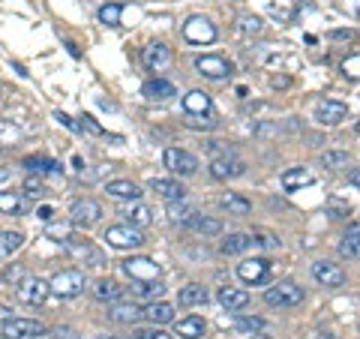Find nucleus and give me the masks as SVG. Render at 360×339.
Masks as SVG:
<instances>
[{
	"mask_svg": "<svg viewBox=\"0 0 360 339\" xmlns=\"http://www.w3.org/2000/svg\"><path fill=\"white\" fill-rule=\"evenodd\" d=\"M100 219H102V204L93 201V198H78V201L69 208V222L78 228H90Z\"/></svg>",
	"mask_w": 360,
	"mask_h": 339,
	"instance_id": "8",
	"label": "nucleus"
},
{
	"mask_svg": "<svg viewBox=\"0 0 360 339\" xmlns=\"http://www.w3.org/2000/svg\"><path fill=\"white\" fill-rule=\"evenodd\" d=\"M348 118V105L339 102V99H318L315 105V120L322 123V127H337Z\"/></svg>",
	"mask_w": 360,
	"mask_h": 339,
	"instance_id": "14",
	"label": "nucleus"
},
{
	"mask_svg": "<svg viewBox=\"0 0 360 339\" xmlns=\"http://www.w3.org/2000/svg\"><path fill=\"white\" fill-rule=\"evenodd\" d=\"M207 151L214 153V156H228V153H234V147L228 144V142H210V144H207Z\"/></svg>",
	"mask_w": 360,
	"mask_h": 339,
	"instance_id": "52",
	"label": "nucleus"
},
{
	"mask_svg": "<svg viewBox=\"0 0 360 339\" xmlns=\"http://www.w3.org/2000/svg\"><path fill=\"white\" fill-rule=\"evenodd\" d=\"M109 318L114 325H135V321L144 318V309H138L135 303H114L109 309Z\"/></svg>",
	"mask_w": 360,
	"mask_h": 339,
	"instance_id": "21",
	"label": "nucleus"
},
{
	"mask_svg": "<svg viewBox=\"0 0 360 339\" xmlns=\"http://www.w3.org/2000/svg\"><path fill=\"white\" fill-rule=\"evenodd\" d=\"M219 303H223L228 312H240V309L249 307V294L243 292V288L225 285V288H219Z\"/></svg>",
	"mask_w": 360,
	"mask_h": 339,
	"instance_id": "19",
	"label": "nucleus"
},
{
	"mask_svg": "<svg viewBox=\"0 0 360 339\" xmlns=\"http://www.w3.org/2000/svg\"><path fill=\"white\" fill-rule=\"evenodd\" d=\"M36 217L43 219V222H52V217H54V208H48V204H43V208L36 210Z\"/></svg>",
	"mask_w": 360,
	"mask_h": 339,
	"instance_id": "55",
	"label": "nucleus"
},
{
	"mask_svg": "<svg viewBox=\"0 0 360 339\" xmlns=\"http://www.w3.org/2000/svg\"><path fill=\"white\" fill-rule=\"evenodd\" d=\"M186 228H192L195 234H204V237H216V234H223V222H219V219H210V217H195Z\"/></svg>",
	"mask_w": 360,
	"mask_h": 339,
	"instance_id": "36",
	"label": "nucleus"
},
{
	"mask_svg": "<svg viewBox=\"0 0 360 339\" xmlns=\"http://www.w3.org/2000/svg\"><path fill=\"white\" fill-rule=\"evenodd\" d=\"M120 15H124V6H120V3H105L102 10H100V21L109 24V28H117Z\"/></svg>",
	"mask_w": 360,
	"mask_h": 339,
	"instance_id": "41",
	"label": "nucleus"
},
{
	"mask_svg": "<svg viewBox=\"0 0 360 339\" xmlns=\"http://www.w3.org/2000/svg\"><path fill=\"white\" fill-rule=\"evenodd\" d=\"M219 208L234 213V217H247V213L252 210V201L249 198H243L240 193H223L219 195Z\"/></svg>",
	"mask_w": 360,
	"mask_h": 339,
	"instance_id": "25",
	"label": "nucleus"
},
{
	"mask_svg": "<svg viewBox=\"0 0 360 339\" xmlns=\"http://www.w3.org/2000/svg\"><path fill=\"white\" fill-rule=\"evenodd\" d=\"M342 76L357 81L360 78V54H348L346 61H342Z\"/></svg>",
	"mask_w": 360,
	"mask_h": 339,
	"instance_id": "48",
	"label": "nucleus"
},
{
	"mask_svg": "<svg viewBox=\"0 0 360 339\" xmlns=\"http://www.w3.org/2000/svg\"><path fill=\"white\" fill-rule=\"evenodd\" d=\"M339 255H342V259H348V261H360V222L348 226V231L342 234Z\"/></svg>",
	"mask_w": 360,
	"mask_h": 339,
	"instance_id": "18",
	"label": "nucleus"
},
{
	"mask_svg": "<svg viewBox=\"0 0 360 339\" xmlns=\"http://www.w3.org/2000/svg\"><path fill=\"white\" fill-rule=\"evenodd\" d=\"M309 274H313V279L318 285H324V288H339V285H346V270L339 267V264H333V261H313V267H309Z\"/></svg>",
	"mask_w": 360,
	"mask_h": 339,
	"instance_id": "11",
	"label": "nucleus"
},
{
	"mask_svg": "<svg viewBox=\"0 0 360 339\" xmlns=\"http://www.w3.org/2000/svg\"><path fill=\"white\" fill-rule=\"evenodd\" d=\"M105 193L111 198H124V201H138V198H142V189H138V184H133V180H109V184H105Z\"/></svg>",
	"mask_w": 360,
	"mask_h": 339,
	"instance_id": "22",
	"label": "nucleus"
},
{
	"mask_svg": "<svg viewBox=\"0 0 360 339\" xmlns=\"http://www.w3.org/2000/svg\"><path fill=\"white\" fill-rule=\"evenodd\" d=\"M0 279H3V283H10V285L15 288L19 283H24V279H27V267H24V264H12V267H6L3 274H0Z\"/></svg>",
	"mask_w": 360,
	"mask_h": 339,
	"instance_id": "43",
	"label": "nucleus"
},
{
	"mask_svg": "<svg viewBox=\"0 0 360 339\" xmlns=\"http://www.w3.org/2000/svg\"><path fill=\"white\" fill-rule=\"evenodd\" d=\"M252 243L261 250H280V237L270 234V231H252Z\"/></svg>",
	"mask_w": 360,
	"mask_h": 339,
	"instance_id": "44",
	"label": "nucleus"
},
{
	"mask_svg": "<svg viewBox=\"0 0 360 339\" xmlns=\"http://www.w3.org/2000/svg\"><path fill=\"white\" fill-rule=\"evenodd\" d=\"M327 217H330V219H348L351 217V208H348L346 201L330 198V201H327Z\"/></svg>",
	"mask_w": 360,
	"mask_h": 339,
	"instance_id": "47",
	"label": "nucleus"
},
{
	"mask_svg": "<svg viewBox=\"0 0 360 339\" xmlns=\"http://www.w3.org/2000/svg\"><path fill=\"white\" fill-rule=\"evenodd\" d=\"M249 339H270V336H265V333H252Z\"/></svg>",
	"mask_w": 360,
	"mask_h": 339,
	"instance_id": "60",
	"label": "nucleus"
},
{
	"mask_svg": "<svg viewBox=\"0 0 360 339\" xmlns=\"http://www.w3.org/2000/svg\"><path fill=\"white\" fill-rule=\"evenodd\" d=\"M327 36H330L333 39V43H355V39H357V30H346V28H339V30H330V33H327Z\"/></svg>",
	"mask_w": 360,
	"mask_h": 339,
	"instance_id": "50",
	"label": "nucleus"
},
{
	"mask_svg": "<svg viewBox=\"0 0 360 339\" xmlns=\"http://www.w3.org/2000/svg\"><path fill=\"white\" fill-rule=\"evenodd\" d=\"M27 208L24 201V193H0V213H10V217H19Z\"/></svg>",
	"mask_w": 360,
	"mask_h": 339,
	"instance_id": "35",
	"label": "nucleus"
},
{
	"mask_svg": "<svg viewBox=\"0 0 360 339\" xmlns=\"http://www.w3.org/2000/svg\"><path fill=\"white\" fill-rule=\"evenodd\" d=\"M186 127H192V129H214L216 120L210 118V114H186Z\"/></svg>",
	"mask_w": 360,
	"mask_h": 339,
	"instance_id": "49",
	"label": "nucleus"
},
{
	"mask_svg": "<svg viewBox=\"0 0 360 339\" xmlns=\"http://www.w3.org/2000/svg\"><path fill=\"white\" fill-rule=\"evenodd\" d=\"M45 234L52 237L54 243H67L69 237H72V222H63V226H48Z\"/></svg>",
	"mask_w": 360,
	"mask_h": 339,
	"instance_id": "46",
	"label": "nucleus"
},
{
	"mask_svg": "<svg viewBox=\"0 0 360 339\" xmlns=\"http://www.w3.org/2000/svg\"><path fill=\"white\" fill-rule=\"evenodd\" d=\"M63 250H67L78 264H87V267H100V264H105L102 250H96L93 243L81 241V237H69V241L63 243Z\"/></svg>",
	"mask_w": 360,
	"mask_h": 339,
	"instance_id": "9",
	"label": "nucleus"
},
{
	"mask_svg": "<svg viewBox=\"0 0 360 339\" xmlns=\"http://www.w3.org/2000/svg\"><path fill=\"white\" fill-rule=\"evenodd\" d=\"M252 132H256V135H273L276 127H270V123H258V127L252 129Z\"/></svg>",
	"mask_w": 360,
	"mask_h": 339,
	"instance_id": "56",
	"label": "nucleus"
},
{
	"mask_svg": "<svg viewBox=\"0 0 360 339\" xmlns=\"http://www.w3.org/2000/svg\"><path fill=\"white\" fill-rule=\"evenodd\" d=\"M102 241L114 246V250H138V246H144V234H142V228L126 222V226H109Z\"/></svg>",
	"mask_w": 360,
	"mask_h": 339,
	"instance_id": "4",
	"label": "nucleus"
},
{
	"mask_svg": "<svg viewBox=\"0 0 360 339\" xmlns=\"http://www.w3.org/2000/svg\"><path fill=\"white\" fill-rule=\"evenodd\" d=\"M120 267H124V274L129 279H135V283H144V279H157L159 276V264L153 259H144V255H138V259H126Z\"/></svg>",
	"mask_w": 360,
	"mask_h": 339,
	"instance_id": "15",
	"label": "nucleus"
},
{
	"mask_svg": "<svg viewBox=\"0 0 360 339\" xmlns=\"http://www.w3.org/2000/svg\"><path fill=\"white\" fill-rule=\"evenodd\" d=\"M150 189H153L157 195L166 198V201H180V198H186L183 184H177V180H168V177H153V180H150Z\"/></svg>",
	"mask_w": 360,
	"mask_h": 339,
	"instance_id": "20",
	"label": "nucleus"
},
{
	"mask_svg": "<svg viewBox=\"0 0 360 339\" xmlns=\"http://www.w3.org/2000/svg\"><path fill=\"white\" fill-rule=\"evenodd\" d=\"M96 339H120V336H96Z\"/></svg>",
	"mask_w": 360,
	"mask_h": 339,
	"instance_id": "61",
	"label": "nucleus"
},
{
	"mask_svg": "<svg viewBox=\"0 0 360 339\" xmlns=\"http://www.w3.org/2000/svg\"><path fill=\"white\" fill-rule=\"evenodd\" d=\"M280 184L285 193H294V189H304V186H313L315 184V175L309 168H304V165H297V168H289V171H282V177H280Z\"/></svg>",
	"mask_w": 360,
	"mask_h": 339,
	"instance_id": "17",
	"label": "nucleus"
},
{
	"mask_svg": "<svg viewBox=\"0 0 360 339\" xmlns=\"http://www.w3.org/2000/svg\"><path fill=\"white\" fill-rule=\"evenodd\" d=\"M6 177H10V171H6V168H0V184H3Z\"/></svg>",
	"mask_w": 360,
	"mask_h": 339,
	"instance_id": "59",
	"label": "nucleus"
},
{
	"mask_svg": "<svg viewBox=\"0 0 360 339\" xmlns=\"http://www.w3.org/2000/svg\"><path fill=\"white\" fill-rule=\"evenodd\" d=\"M93 297L96 300H109V303H117L120 297H124V288H120L117 283H114V279H100V283L93 285Z\"/></svg>",
	"mask_w": 360,
	"mask_h": 339,
	"instance_id": "34",
	"label": "nucleus"
},
{
	"mask_svg": "<svg viewBox=\"0 0 360 339\" xmlns=\"http://www.w3.org/2000/svg\"><path fill=\"white\" fill-rule=\"evenodd\" d=\"M24 195L27 198H43L45 195V184L39 175H30L27 180H24Z\"/></svg>",
	"mask_w": 360,
	"mask_h": 339,
	"instance_id": "45",
	"label": "nucleus"
},
{
	"mask_svg": "<svg viewBox=\"0 0 360 339\" xmlns=\"http://www.w3.org/2000/svg\"><path fill=\"white\" fill-rule=\"evenodd\" d=\"M162 162L171 175H180V177H192L199 171V156H192L190 151H180V147H168L162 153Z\"/></svg>",
	"mask_w": 360,
	"mask_h": 339,
	"instance_id": "6",
	"label": "nucleus"
},
{
	"mask_svg": "<svg viewBox=\"0 0 360 339\" xmlns=\"http://www.w3.org/2000/svg\"><path fill=\"white\" fill-rule=\"evenodd\" d=\"M135 294L138 297H162L166 294V285H162L159 279H144V283L135 288Z\"/></svg>",
	"mask_w": 360,
	"mask_h": 339,
	"instance_id": "42",
	"label": "nucleus"
},
{
	"mask_svg": "<svg viewBox=\"0 0 360 339\" xmlns=\"http://www.w3.org/2000/svg\"><path fill=\"white\" fill-rule=\"evenodd\" d=\"M304 300H306V292L294 283V279H282V283L270 285L265 292V303L267 307H276V309H294Z\"/></svg>",
	"mask_w": 360,
	"mask_h": 339,
	"instance_id": "1",
	"label": "nucleus"
},
{
	"mask_svg": "<svg viewBox=\"0 0 360 339\" xmlns=\"http://www.w3.org/2000/svg\"><path fill=\"white\" fill-rule=\"evenodd\" d=\"M78 127H81V132H90V135H105L102 127H100V123H96L93 118H90V114H81V123H78Z\"/></svg>",
	"mask_w": 360,
	"mask_h": 339,
	"instance_id": "51",
	"label": "nucleus"
},
{
	"mask_svg": "<svg viewBox=\"0 0 360 339\" xmlns=\"http://www.w3.org/2000/svg\"><path fill=\"white\" fill-rule=\"evenodd\" d=\"M126 339H142V336H126Z\"/></svg>",
	"mask_w": 360,
	"mask_h": 339,
	"instance_id": "62",
	"label": "nucleus"
},
{
	"mask_svg": "<svg viewBox=\"0 0 360 339\" xmlns=\"http://www.w3.org/2000/svg\"><path fill=\"white\" fill-rule=\"evenodd\" d=\"M12 318V309L10 307H3V303H0V327H3L6 325V321H10Z\"/></svg>",
	"mask_w": 360,
	"mask_h": 339,
	"instance_id": "57",
	"label": "nucleus"
},
{
	"mask_svg": "<svg viewBox=\"0 0 360 339\" xmlns=\"http://www.w3.org/2000/svg\"><path fill=\"white\" fill-rule=\"evenodd\" d=\"M135 336H142V339H175L171 333H166V330H159V327H150V330H138Z\"/></svg>",
	"mask_w": 360,
	"mask_h": 339,
	"instance_id": "53",
	"label": "nucleus"
},
{
	"mask_svg": "<svg viewBox=\"0 0 360 339\" xmlns=\"http://www.w3.org/2000/svg\"><path fill=\"white\" fill-rule=\"evenodd\" d=\"M142 61H144V66L150 72H159V69H166V66L171 63V48L166 43H150L144 48Z\"/></svg>",
	"mask_w": 360,
	"mask_h": 339,
	"instance_id": "16",
	"label": "nucleus"
},
{
	"mask_svg": "<svg viewBox=\"0 0 360 339\" xmlns=\"http://www.w3.org/2000/svg\"><path fill=\"white\" fill-rule=\"evenodd\" d=\"M142 90H144L147 99H159V102H166V99L177 96V87L171 85V81H166V78H150Z\"/></svg>",
	"mask_w": 360,
	"mask_h": 339,
	"instance_id": "27",
	"label": "nucleus"
},
{
	"mask_svg": "<svg viewBox=\"0 0 360 339\" xmlns=\"http://www.w3.org/2000/svg\"><path fill=\"white\" fill-rule=\"evenodd\" d=\"M357 132H360V120H357Z\"/></svg>",
	"mask_w": 360,
	"mask_h": 339,
	"instance_id": "63",
	"label": "nucleus"
},
{
	"mask_svg": "<svg viewBox=\"0 0 360 339\" xmlns=\"http://www.w3.org/2000/svg\"><path fill=\"white\" fill-rule=\"evenodd\" d=\"M210 175H214L216 180L243 177V175H247V162L237 160L234 153H228V156H214V160H210Z\"/></svg>",
	"mask_w": 360,
	"mask_h": 339,
	"instance_id": "13",
	"label": "nucleus"
},
{
	"mask_svg": "<svg viewBox=\"0 0 360 339\" xmlns=\"http://www.w3.org/2000/svg\"><path fill=\"white\" fill-rule=\"evenodd\" d=\"M144 318L150 325H168V321H175V307L166 300H153L144 307Z\"/></svg>",
	"mask_w": 360,
	"mask_h": 339,
	"instance_id": "24",
	"label": "nucleus"
},
{
	"mask_svg": "<svg viewBox=\"0 0 360 339\" xmlns=\"http://www.w3.org/2000/svg\"><path fill=\"white\" fill-rule=\"evenodd\" d=\"M24 246V234L21 231H0V261L12 259Z\"/></svg>",
	"mask_w": 360,
	"mask_h": 339,
	"instance_id": "32",
	"label": "nucleus"
},
{
	"mask_svg": "<svg viewBox=\"0 0 360 339\" xmlns=\"http://www.w3.org/2000/svg\"><path fill=\"white\" fill-rule=\"evenodd\" d=\"M357 15H360V6H357Z\"/></svg>",
	"mask_w": 360,
	"mask_h": 339,
	"instance_id": "64",
	"label": "nucleus"
},
{
	"mask_svg": "<svg viewBox=\"0 0 360 339\" xmlns=\"http://www.w3.org/2000/svg\"><path fill=\"white\" fill-rule=\"evenodd\" d=\"M48 294H52V285L39 276H27L24 283L15 285V297H19L24 307H39V303L48 300Z\"/></svg>",
	"mask_w": 360,
	"mask_h": 339,
	"instance_id": "5",
	"label": "nucleus"
},
{
	"mask_svg": "<svg viewBox=\"0 0 360 339\" xmlns=\"http://www.w3.org/2000/svg\"><path fill=\"white\" fill-rule=\"evenodd\" d=\"M195 69H199V76H204V78L223 81L234 72V66H232V61H225V57H219V54H201V57H195Z\"/></svg>",
	"mask_w": 360,
	"mask_h": 339,
	"instance_id": "10",
	"label": "nucleus"
},
{
	"mask_svg": "<svg viewBox=\"0 0 360 339\" xmlns=\"http://www.w3.org/2000/svg\"><path fill=\"white\" fill-rule=\"evenodd\" d=\"M270 274H273L270 259H243L237 264V276L247 285H265V283H270Z\"/></svg>",
	"mask_w": 360,
	"mask_h": 339,
	"instance_id": "7",
	"label": "nucleus"
},
{
	"mask_svg": "<svg viewBox=\"0 0 360 339\" xmlns=\"http://www.w3.org/2000/svg\"><path fill=\"white\" fill-rule=\"evenodd\" d=\"M48 330L43 321H34V318H10L3 325V336L6 339H36V336H45Z\"/></svg>",
	"mask_w": 360,
	"mask_h": 339,
	"instance_id": "12",
	"label": "nucleus"
},
{
	"mask_svg": "<svg viewBox=\"0 0 360 339\" xmlns=\"http://www.w3.org/2000/svg\"><path fill=\"white\" fill-rule=\"evenodd\" d=\"M216 36H219V30L207 15H190L183 24V39L192 45H210V43H216Z\"/></svg>",
	"mask_w": 360,
	"mask_h": 339,
	"instance_id": "2",
	"label": "nucleus"
},
{
	"mask_svg": "<svg viewBox=\"0 0 360 339\" xmlns=\"http://www.w3.org/2000/svg\"><path fill=\"white\" fill-rule=\"evenodd\" d=\"M48 285H52V294L63 297V300H69V297H78L81 292H85L87 279H85V274H81V270L72 267V270H57Z\"/></svg>",
	"mask_w": 360,
	"mask_h": 339,
	"instance_id": "3",
	"label": "nucleus"
},
{
	"mask_svg": "<svg viewBox=\"0 0 360 339\" xmlns=\"http://www.w3.org/2000/svg\"><path fill=\"white\" fill-rule=\"evenodd\" d=\"M19 142H21V129L15 127L12 120H0V151L19 144Z\"/></svg>",
	"mask_w": 360,
	"mask_h": 339,
	"instance_id": "38",
	"label": "nucleus"
},
{
	"mask_svg": "<svg viewBox=\"0 0 360 339\" xmlns=\"http://www.w3.org/2000/svg\"><path fill=\"white\" fill-rule=\"evenodd\" d=\"M54 120H60L63 127H67V129H72V132H81V127H78V123L72 120L69 114H63V111H54Z\"/></svg>",
	"mask_w": 360,
	"mask_h": 339,
	"instance_id": "54",
	"label": "nucleus"
},
{
	"mask_svg": "<svg viewBox=\"0 0 360 339\" xmlns=\"http://www.w3.org/2000/svg\"><path fill=\"white\" fill-rule=\"evenodd\" d=\"M204 318L201 316H190V318H180L177 327H175V336L180 339H201L204 336Z\"/></svg>",
	"mask_w": 360,
	"mask_h": 339,
	"instance_id": "28",
	"label": "nucleus"
},
{
	"mask_svg": "<svg viewBox=\"0 0 360 339\" xmlns=\"http://www.w3.org/2000/svg\"><path fill=\"white\" fill-rule=\"evenodd\" d=\"M177 303H180V307H204V303H207V288L199 285V283H192V285L180 288Z\"/></svg>",
	"mask_w": 360,
	"mask_h": 339,
	"instance_id": "30",
	"label": "nucleus"
},
{
	"mask_svg": "<svg viewBox=\"0 0 360 339\" xmlns=\"http://www.w3.org/2000/svg\"><path fill=\"white\" fill-rule=\"evenodd\" d=\"M24 168L30 171V175H57V171L63 168L60 162H54V160H48V156H27V160H24Z\"/></svg>",
	"mask_w": 360,
	"mask_h": 339,
	"instance_id": "31",
	"label": "nucleus"
},
{
	"mask_svg": "<svg viewBox=\"0 0 360 339\" xmlns=\"http://www.w3.org/2000/svg\"><path fill=\"white\" fill-rule=\"evenodd\" d=\"M210 109H214V102H210V96L204 94V90H190V94L183 96L186 114H210Z\"/></svg>",
	"mask_w": 360,
	"mask_h": 339,
	"instance_id": "26",
	"label": "nucleus"
},
{
	"mask_svg": "<svg viewBox=\"0 0 360 339\" xmlns=\"http://www.w3.org/2000/svg\"><path fill=\"white\" fill-rule=\"evenodd\" d=\"M322 165H324V168H348L351 156H348V151H324L322 153Z\"/></svg>",
	"mask_w": 360,
	"mask_h": 339,
	"instance_id": "39",
	"label": "nucleus"
},
{
	"mask_svg": "<svg viewBox=\"0 0 360 339\" xmlns=\"http://www.w3.org/2000/svg\"><path fill=\"white\" fill-rule=\"evenodd\" d=\"M124 217H126L129 226H135V228H147V226L153 222V213H150V208H147V204H142V201L129 204V208L124 210Z\"/></svg>",
	"mask_w": 360,
	"mask_h": 339,
	"instance_id": "33",
	"label": "nucleus"
},
{
	"mask_svg": "<svg viewBox=\"0 0 360 339\" xmlns=\"http://www.w3.org/2000/svg\"><path fill=\"white\" fill-rule=\"evenodd\" d=\"M252 234H243V231H234V234H228L223 243H219V250H223L225 255H240V252H247L252 250Z\"/></svg>",
	"mask_w": 360,
	"mask_h": 339,
	"instance_id": "29",
	"label": "nucleus"
},
{
	"mask_svg": "<svg viewBox=\"0 0 360 339\" xmlns=\"http://www.w3.org/2000/svg\"><path fill=\"white\" fill-rule=\"evenodd\" d=\"M234 327L240 330V333H261V330H267V321L265 318H258V316H237L234 321Z\"/></svg>",
	"mask_w": 360,
	"mask_h": 339,
	"instance_id": "37",
	"label": "nucleus"
},
{
	"mask_svg": "<svg viewBox=\"0 0 360 339\" xmlns=\"http://www.w3.org/2000/svg\"><path fill=\"white\" fill-rule=\"evenodd\" d=\"M195 217H199V210H195L186 198H180V201H168V219L175 222V226H190Z\"/></svg>",
	"mask_w": 360,
	"mask_h": 339,
	"instance_id": "23",
	"label": "nucleus"
},
{
	"mask_svg": "<svg viewBox=\"0 0 360 339\" xmlns=\"http://www.w3.org/2000/svg\"><path fill=\"white\" fill-rule=\"evenodd\" d=\"M237 24H240L243 36H261V33H265V21H261L258 15H240Z\"/></svg>",
	"mask_w": 360,
	"mask_h": 339,
	"instance_id": "40",
	"label": "nucleus"
},
{
	"mask_svg": "<svg viewBox=\"0 0 360 339\" xmlns=\"http://www.w3.org/2000/svg\"><path fill=\"white\" fill-rule=\"evenodd\" d=\"M348 184L351 186H360V168H351L348 171Z\"/></svg>",
	"mask_w": 360,
	"mask_h": 339,
	"instance_id": "58",
	"label": "nucleus"
}]
</instances>
